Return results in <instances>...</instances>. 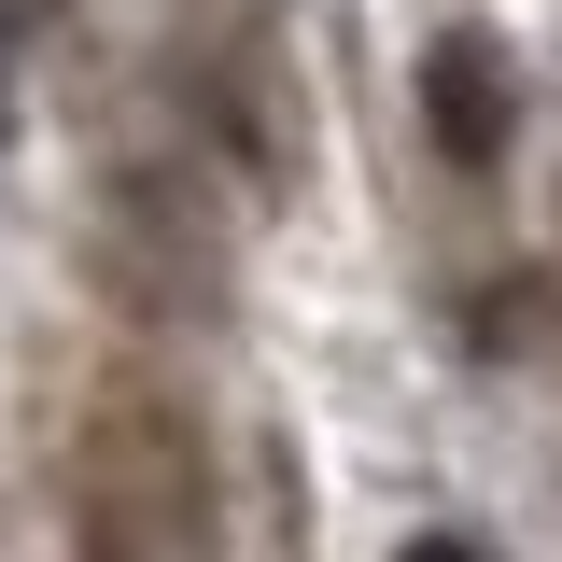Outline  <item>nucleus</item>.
<instances>
[{
  "instance_id": "obj_2",
  "label": "nucleus",
  "mask_w": 562,
  "mask_h": 562,
  "mask_svg": "<svg viewBox=\"0 0 562 562\" xmlns=\"http://www.w3.org/2000/svg\"><path fill=\"white\" fill-rule=\"evenodd\" d=\"M0 85H14V43H0Z\"/></svg>"
},
{
  "instance_id": "obj_1",
  "label": "nucleus",
  "mask_w": 562,
  "mask_h": 562,
  "mask_svg": "<svg viewBox=\"0 0 562 562\" xmlns=\"http://www.w3.org/2000/svg\"><path fill=\"white\" fill-rule=\"evenodd\" d=\"M422 127H436V155H464V169L506 140V57H492L479 29L422 43Z\"/></svg>"
}]
</instances>
